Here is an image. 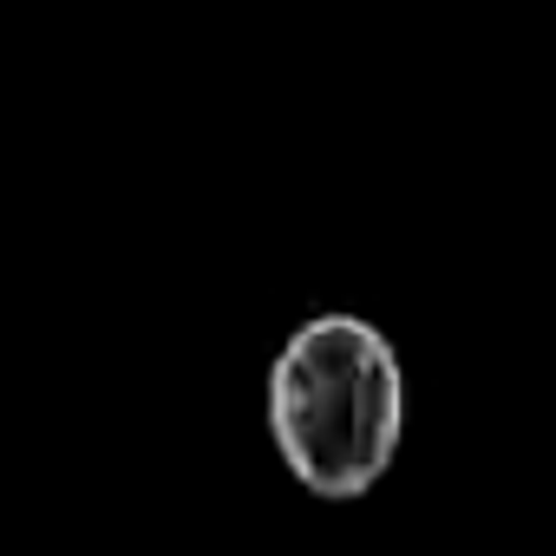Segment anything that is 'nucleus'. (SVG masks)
Wrapping results in <instances>:
<instances>
[{
	"instance_id": "nucleus-1",
	"label": "nucleus",
	"mask_w": 556,
	"mask_h": 556,
	"mask_svg": "<svg viewBox=\"0 0 556 556\" xmlns=\"http://www.w3.org/2000/svg\"><path fill=\"white\" fill-rule=\"evenodd\" d=\"M406 432V380L393 341L361 315L302 321L268 367V439L315 497H367Z\"/></svg>"
}]
</instances>
